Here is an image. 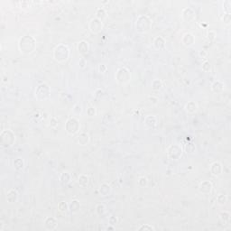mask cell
Returning a JSON list of instances; mask_svg holds the SVG:
<instances>
[{
    "label": "cell",
    "mask_w": 231,
    "mask_h": 231,
    "mask_svg": "<svg viewBox=\"0 0 231 231\" xmlns=\"http://www.w3.org/2000/svg\"><path fill=\"white\" fill-rule=\"evenodd\" d=\"M138 230H154V228L153 226H150L149 224H145L138 228Z\"/></svg>",
    "instance_id": "obj_37"
},
{
    "label": "cell",
    "mask_w": 231,
    "mask_h": 231,
    "mask_svg": "<svg viewBox=\"0 0 231 231\" xmlns=\"http://www.w3.org/2000/svg\"><path fill=\"white\" fill-rule=\"evenodd\" d=\"M152 27L151 19L146 16H140L136 19V29L138 33L148 32Z\"/></svg>",
    "instance_id": "obj_3"
},
{
    "label": "cell",
    "mask_w": 231,
    "mask_h": 231,
    "mask_svg": "<svg viewBox=\"0 0 231 231\" xmlns=\"http://www.w3.org/2000/svg\"><path fill=\"white\" fill-rule=\"evenodd\" d=\"M216 36H217V33H216L215 31L210 30V31L208 32V38L209 40H214L216 38Z\"/></svg>",
    "instance_id": "obj_41"
},
{
    "label": "cell",
    "mask_w": 231,
    "mask_h": 231,
    "mask_svg": "<svg viewBox=\"0 0 231 231\" xmlns=\"http://www.w3.org/2000/svg\"><path fill=\"white\" fill-rule=\"evenodd\" d=\"M195 145L193 143H186V146H185V151L187 153H192L193 152H195Z\"/></svg>",
    "instance_id": "obj_33"
},
{
    "label": "cell",
    "mask_w": 231,
    "mask_h": 231,
    "mask_svg": "<svg viewBox=\"0 0 231 231\" xmlns=\"http://www.w3.org/2000/svg\"><path fill=\"white\" fill-rule=\"evenodd\" d=\"M81 112H82V107H81V105H80V104L75 105L74 108H73V113L75 115H80Z\"/></svg>",
    "instance_id": "obj_36"
},
{
    "label": "cell",
    "mask_w": 231,
    "mask_h": 231,
    "mask_svg": "<svg viewBox=\"0 0 231 231\" xmlns=\"http://www.w3.org/2000/svg\"><path fill=\"white\" fill-rule=\"evenodd\" d=\"M209 170H210V173H211L212 175L217 176V177H218V176L221 175V173H222V172H223V166H222V164H221L220 163L215 162V163H213L210 165Z\"/></svg>",
    "instance_id": "obj_11"
},
{
    "label": "cell",
    "mask_w": 231,
    "mask_h": 231,
    "mask_svg": "<svg viewBox=\"0 0 231 231\" xmlns=\"http://www.w3.org/2000/svg\"><path fill=\"white\" fill-rule=\"evenodd\" d=\"M79 63H80V67H81V68H84V66H85V63H85V61H84L83 59H80V61Z\"/></svg>",
    "instance_id": "obj_44"
},
{
    "label": "cell",
    "mask_w": 231,
    "mask_h": 231,
    "mask_svg": "<svg viewBox=\"0 0 231 231\" xmlns=\"http://www.w3.org/2000/svg\"><path fill=\"white\" fill-rule=\"evenodd\" d=\"M71 180H72V175L69 173H67V172L63 173L61 174V176H60V182L63 184H65V185L70 183H71Z\"/></svg>",
    "instance_id": "obj_24"
},
{
    "label": "cell",
    "mask_w": 231,
    "mask_h": 231,
    "mask_svg": "<svg viewBox=\"0 0 231 231\" xmlns=\"http://www.w3.org/2000/svg\"><path fill=\"white\" fill-rule=\"evenodd\" d=\"M185 110L190 114H193L198 110V105L194 101H190L185 105Z\"/></svg>",
    "instance_id": "obj_20"
},
{
    "label": "cell",
    "mask_w": 231,
    "mask_h": 231,
    "mask_svg": "<svg viewBox=\"0 0 231 231\" xmlns=\"http://www.w3.org/2000/svg\"><path fill=\"white\" fill-rule=\"evenodd\" d=\"M50 93H51V88L45 83L40 84L35 89V97L39 101L46 100L50 96Z\"/></svg>",
    "instance_id": "obj_6"
},
{
    "label": "cell",
    "mask_w": 231,
    "mask_h": 231,
    "mask_svg": "<svg viewBox=\"0 0 231 231\" xmlns=\"http://www.w3.org/2000/svg\"><path fill=\"white\" fill-rule=\"evenodd\" d=\"M107 210H106V207L103 204H98L96 207V213L98 216H103L106 214Z\"/></svg>",
    "instance_id": "obj_28"
},
{
    "label": "cell",
    "mask_w": 231,
    "mask_h": 231,
    "mask_svg": "<svg viewBox=\"0 0 231 231\" xmlns=\"http://www.w3.org/2000/svg\"><path fill=\"white\" fill-rule=\"evenodd\" d=\"M116 80L120 84H127L131 80V73L126 67L118 69L115 74Z\"/></svg>",
    "instance_id": "obj_5"
},
{
    "label": "cell",
    "mask_w": 231,
    "mask_h": 231,
    "mask_svg": "<svg viewBox=\"0 0 231 231\" xmlns=\"http://www.w3.org/2000/svg\"><path fill=\"white\" fill-rule=\"evenodd\" d=\"M18 48L23 54H31L36 48V41L31 35H24L18 42Z\"/></svg>",
    "instance_id": "obj_1"
},
{
    "label": "cell",
    "mask_w": 231,
    "mask_h": 231,
    "mask_svg": "<svg viewBox=\"0 0 231 231\" xmlns=\"http://www.w3.org/2000/svg\"><path fill=\"white\" fill-rule=\"evenodd\" d=\"M194 42H195V37H194V35L192 33H184L183 38H182V43H183V44L184 46H186V47H191V46H192L193 43H194Z\"/></svg>",
    "instance_id": "obj_12"
},
{
    "label": "cell",
    "mask_w": 231,
    "mask_h": 231,
    "mask_svg": "<svg viewBox=\"0 0 231 231\" xmlns=\"http://www.w3.org/2000/svg\"><path fill=\"white\" fill-rule=\"evenodd\" d=\"M99 193L101 196H108L111 193V187L108 183H103L99 187Z\"/></svg>",
    "instance_id": "obj_21"
},
{
    "label": "cell",
    "mask_w": 231,
    "mask_h": 231,
    "mask_svg": "<svg viewBox=\"0 0 231 231\" xmlns=\"http://www.w3.org/2000/svg\"><path fill=\"white\" fill-rule=\"evenodd\" d=\"M77 140H78V143H80V145H86L88 144L89 142V136H88L87 133H80V135L77 137Z\"/></svg>",
    "instance_id": "obj_17"
},
{
    "label": "cell",
    "mask_w": 231,
    "mask_h": 231,
    "mask_svg": "<svg viewBox=\"0 0 231 231\" xmlns=\"http://www.w3.org/2000/svg\"><path fill=\"white\" fill-rule=\"evenodd\" d=\"M199 190L203 194H209L212 191V183L208 181H204L199 184Z\"/></svg>",
    "instance_id": "obj_13"
},
{
    "label": "cell",
    "mask_w": 231,
    "mask_h": 231,
    "mask_svg": "<svg viewBox=\"0 0 231 231\" xmlns=\"http://www.w3.org/2000/svg\"><path fill=\"white\" fill-rule=\"evenodd\" d=\"M211 89L215 93H220L224 90V84L221 81H218V80L215 81L211 86Z\"/></svg>",
    "instance_id": "obj_23"
},
{
    "label": "cell",
    "mask_w": 231,
    "mask_h": 231,
    "mask_svg": "<svg viewBox=\"0 0 231 231\" xmlns=\"http://www.w3.org/2000/svg\"><path fill=\"white\" fill-rule=\"evenodd\" d=\"M5 139L7 141L3 143L2 145L3 146H6V147L11 146L13 144V143L15 142V140H16L15 134L11 130H5V131H3L2 134H1V141L2 140H5Z\"/></svg>",
    "instance_id": "obj_8"
},
{
    "label": "cell",
    "mask_w": 231,
    "mask_h": 231,
    "mask_svg": "<svg viewBox=\"0 0 231 231\" xmlns=\"http://www.w3.org/2000/svg\"><path fill=\"white\" fill-rule=\"evenodd\" d=\"M108 222H109L110 225L114 226V225H117V224H118V218H117V217L112 216V217H110V218H108Z\"/></svg>",
    "instance_id": "obj_40"
},
{
    "label": "cell",
    "mask_w": 231,
    "mask_h": 231,
    "mask_svg": "<svg viewBox=\"0 0 231 231\" xmlns=\"http://www.w3.org/2000/svg\"><path fill=\"white\" fill-rule=\"evenodd\" d=\"M228 201V198L225 194H218L217 197V202L219 205H225Z\"/></svg>",
    "instance_id": "obj_29"
},
{
    "label": "cell",
    "mask_w": 231,
    "mask_h": 231,
    "mask_svg": "<svg viewBox=\"0 0 231 231\" xmlns=\"http://www.w3.org/2000/svg\"><path fill=\"white\" fill-rule=\"evenodd\" d=\"M182 16H183V19L185 22L191 23L196 19V13L193 9L190 8H184L182 12Z\"/></svg>",
    "instance_id": "obj_10"
},
{
    "label": "cell",
    "mask_w": 231,
    "mask_h": 231,
    "mask_svg": "<svg viewBox=\"0 0 231 231\" xmlns=\"http://www.w3.org/2000/svg\"><path fill=\"white\" fill-rule=\"evenodd\" d=\"M108 229H114V228H112V227H109V228H108Z\"/></svg>",
    "instance_id": "obj_45"
},
{
    "label": "cell",
    "mask_w": 231,
    "mask_h": 231,
    "mask_svg": "<svg viewBox=\"0 0 231 231\" xmlns=\"http://www.w3.org/2000/svg\"><path fill=\"white\" fill-rule=\"evenodd\" d=\"M152 88L153 90H159L162 88V82L159 80H154L152 82Z\"/></svg>",
    "instance_id": "obj_32"
},
{
    "label": "cell",
    "mask_w": 231,
    "mask_h": 231,
    "mask_svg": "<svg viewBox=\"0 0 231 231\" xmlns=\"http://www.w3.org/2000/svg\"><path fill=\"white\" fill-rule=\"evenodd\" d=\"M106 17H107V12L103 8H98L96 10V18L102 21Z\"/></svg>",
    "instance_id": "obj_26"
},
{
    "label": "cell",
    "mask_w": 231,
    "mask_h": 231,
    "mask_svg": "<svg viewBox=\"0 0 231 231\" xmlns=\"http://www.w3.org/2000/svg\"><path fill=\"white\" fill-rule=\"evenodd\" d=\"M70 56V50L65 44H58L53 50V59L58 63H64Z\"/></svg>",
    "instance_id": "obj_2"
},
{
    "label": "cell",
    "mask_w": 231,
    "mask_h": 231,
    "mask_svg": "<svg viewBox=\"0 0 231 231\" xmlns=\"http://www.w3.org/2000/svg\"><path fill=\"white\" fill-rule=\"evenodd\" d=\"M57 125H58V120H57V118H53L51 119V127L55 128Z\"/></svg>",
    "instance_id": "obj_43"
},
{
    "label": "cell",
    "mask_w": 231,
    "mask_h": 231,
    "mask_svg": "<svg viewBox=\"0 0 231 231\" xmlns=\"http://www.w3.org/2000/svg\"><path fill=\"white\" fill-rule=\"evenodd\" d=\"M153 46H154V48L156 50L162 51V50H163L165 48V41H164V39L163 37L157 36L153 40Z\"/></svg>",
    "instance_id": "obj_15"
},
{
    "label": "cell",
    "mask_w": 231,
    "mask_h": 231,
    "mask_svg": "<svg viewBox=\"0 0 231 231\" xmlns=\"http://www.w3.org/2000/svg\"><path fill=\"white\" fill-rule=\"evenodd\" d=\"M210 63H209V62H208V61H205L203 63H202V66H201V69H202V71L205 72H208L210 71Z\"/></svg>",
    "instance_id": "obj_35"
},
{
    "label": "cell",
    "mask_w": 231,
    "mask_h": 231,
    "mask_svg": "<svg viewBox=\"0 0 231 231\" xmlns=\"http://www.w3.org/2000/svg\"><path fill=\"white\" fill-rule=\"evenodd\" d=\"M220 219L223 221L224 223H226V222H228L229 220H230V214H229V212H228V211H222L221 213H220Z\"/></svg>",
    "instance_id": "obj_30"
},
{
    "label": "cell",
    "mask_w": 231,
    "mask_h": 231,
    "mask_svg": "<svg viewBox=\"0 0 231 231\" xmlns=\"http://www.w3.org/2000/svg\"><path fill=\"white\" fill-rule=\"evenodd\" d=\"M58 208L61 212H66L67 210H69V205L66 202L62 201L58 204Z\"/></svg>",
    "instance_id": "obj_31"
},
{
    "label": "cell",
    "mask_w": 231,
    "mask_h": 231,
    "mask_svg": "<svg viewBox=\"0 0 231 231\" xmlns=\"http://www.w3.org/2000/svg\"><path fill=\"white\" fill-rule=\"evenodd\" d=\"M147 183H148V181H147V178L144 177V176H142L138 179V185L140 187H146L147 186Z\"/></svg>",
    "instance_id": "obj_34"
},
{
    "label": "cell",
    "mask_w": 231,
    "mask_h": 231,
    "mask_svg": "<svg viewBox=\"0 0 231 231\" xmlns=\"http://www.w3.org/2000/svg\"><path fill=\"white\" fill-rule=\"evenodd\" d=\"M80 124L76 118H71L65 123V130L69 135H75L80 131Z\"/></svg>",
    "instance_id": "obj_4"
},
{
    "label": "cell",
    "mask_w": 231,
    "mask_h": 231,
    "mask_svg": "<svg viewBox=\"0 0 231 231\" xmlns=\"http://www.w3.org/2000/svg\"><path fill=\"white\" fill-rule=\"evenodd\" d=\"M223 21L224 23L226 24H229L231 22V16H230V13H226L225 15H224V17H223Z\"/></svg>",
    "instance_id": "obj_38"
},
{
    "label": "cell",
    "mask_w": 231,
    "mask_h": 231,
    "mask_svg": "<svg viewBox=\"0 0 231 231\" xmlns=\"http://www.w3.org/2000/svg\"><path fill=\"white\" fill-rule=\"evenodd\" d=\"M183 154V148L179 144H172L167 149V156L171 160H179Z\"/></svg>",
    "instance_id": "obj_7"
},
{
    "label": "cell",
    "mask_w": 231,
    "mask_h": 231,
    "mask_svg": "<svg viewBox=\"0 0 231 231\" xmlns=\"http://www.w3.org/2000/svg\"><path fill=\"white\" fill-rule=\"evenodd\" d=\"M87 114L88 117H94L96 115V108L94 107H89L87 109Z\"/></svg>",
    "instance_id": "obj_39"
},
{
    "label": "cell",
    "mask_w": 231,
    "mask_h": 231,
    "mask_svg": "<svg viewBox=\"0 0 231 231\" xmlns=\"http://www.w3.org/2000/svg\"><path fill=\"white\" fill-rule=\"evenodd\" d=\"M18 199V194L15 190H10L7 194V200L9 203H15L17 201Z\"/></svg>",
    "instance_id": "obj_19"
},
{
    "label": "cell",
    "mask_w": 231,
    "mask_h": 231,
    "mask_svg": "<svg viewBox=\"0 0 231 231\" xmlns=\"http://www.w3.org/2000/svg\"><path fill=\"white\" fill-rule=\"evenodd\" d=\"M24 161H23V159H21V158H16V159L14 161V167L16 168V170L21 171V170L24 169Z\"/></svg>",
    "instance_id": "obj_27"
},
{
    "label": "cell",
    "mask_w": 231,
    "mask_h": 231,
    "mask_svg": "<svg viewBox=\"0 0 231 231\" xmlns=\"http://www.w3.org/2000/svg\"><path fill=\"white\" fill-rule=\"evenodd\" d=\"M88 28L90 30V32L92 33H98L102 31L103 29V23L101 20L98 19V18H93L88 24Z\"/></svg>",
    "instance_id": "obj_9"
},
{
    "label": "cell",
    "mask_w": 231,
    "mask_h": 231,
    "mask_svg": "<svg viewBox=\"0 0 231 231\" xmlns=\"http://www.w3.org/2000/svg\"><path fill=\"white\" fill-rule=\"evenodd\" d=\"M58 224H57V220L53 217H48L46 218L45 221H44V227L47 230H54L56 229Z\"/></svg>",
    "instance_id": "obj_14"
},
{
    "label": "cell",
    "mask_w": 231,
    "mask_h": 231,
    "mask_svg": "<svg viewBox=\"0 0 231 231\" xmlns=\"http://www.w3.org/2000/svg\"><path fill=\"white\" fill-rule=\"evenodd\" d=\"M145 126L148 128H154L157 125V118L155 116H148L144 120Z\"/></svg>",
    "instance_id": "obj_18"
},
{
    "label": "cell",
    "mask_w": 231,
    "mask_h": 231,
    "mask_svg": "<svg viewBox=\"0 0 231 231\" xmlns=\"http://www.w3.org/2000/svg\"><path fill=\"white\" fill-rule=\"evenodd\" d=\"M80 208V203L79 200L77 199H73L72 200V202L69 204V210L72 212V213H76L79 211Z\"/></svg>",
    "instance_id": "obj_22"
},
{
    "label": "cell",
    "mask_w": 231,
    "mask_h": 231,
    "mask_svg": "<svg viewBox=\"0 0 231 231\" xmlns=\"http://www.w3.org/2000/svg\"><path fill=\"white\" fill-rule=\"evenodd\" d=\"M89 50V45L87 41H80L78 44V51L80 54H86Z\"/></svg>",
    "instance_id": "obj_16"
},
{
    "label": "cell",
    "mask_w": 231,
    "mask_h": 231,
    "mask_svg": "<svg viewBox=\"0 0 231 231\" xmlns=\"http://www.w3.org/2000/svg\"><path fill=\"white\" fill-rule=\"evenodd\" d=\"M78 183L80 187H86L88 184V177L86 174H80L78 178Z\"/></svg>",
    "instance_id": "obj_25"
},
{
    "label": "cell",
    "mask_w": 231,
    "mask_h": 231,
    "mask_svg": "<svg viewBox=\"0 0 231 231\" xmlns=\"http://www.w3.org/2000/svg\"><path fill=\"white\" fill-rule=\"evenodd\" d=\"M107 70H108V68H107V66L105 64H100L98 66V71H99V72H101V73H105V72H107Z\"/></svg>",
    "instance_id": "obj_42"
}]
</instances>
